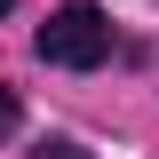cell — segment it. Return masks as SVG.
<instances>
[{"label":"cell","mask_w":159,"mask_h":159,"mask_svg":"<svg viewBox=\"0 0 159 159\" xmlns=\"http://www.w3.org/2000/svg\"><path fill=\"white\" fill-rule=\"evenodd\" d=\"M8 8H16V0H0V16H8Z\"/></svg>","instance_id":"4"},{"label":"cell","mask_w":159,"mask_h":159,"mask_svg":"<svg viewBox=\"0 0 159 159\" xmlns=\"http://www.w3.org/2000/svg\"><path fill=\"white\" fill-rule=\"evenodd\" d=\"M40 159H96V151H80V143H64V135H56V143H40Z\"/></svg>","instance_id":"3"},{"label":"cell","mask_w":159,"mask_h":159,"mask_svg":"<svg viewBox=\"0 0 159 159\" xmlns=\"http://www.w3.org/2000/svg\"><path fill=\"white\" fill-rule=\"evenodd\" d=\"M40 56L64 64V72H96V64L111 56V16H103V8H88V0L56 8V16L40 24Z\"/></svg>","instance_id":"1"},{"label":"cell","mask_w":159,"mask_h":159,"mask_svg":"<svg viewBox=\"0 0 159 159\" xmlns=\"http://www.w3.org/2000/svg\"><path fill=\"white\" fill-rule=\"evenodd\" d=\"M16 119H24V103L8 96V88H0V135H16Z\"/></svg>","instance_id":"2"}]
</instances>
